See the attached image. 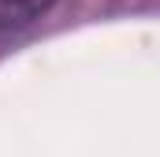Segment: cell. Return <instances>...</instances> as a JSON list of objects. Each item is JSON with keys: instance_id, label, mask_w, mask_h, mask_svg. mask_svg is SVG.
<instances>
[{"instance_id": "obj_1", "label": "cell", "mask_w": 160, "mask_h": 157, "mask_svg": "<svg viewBox=\"0 0 160 157\" xmlns=\"http://www.w3.org/2000/svg\"><path fill=\"white\" fill-rule=\"evenodd\" d=\"M52 4L56 0H0V30H15V26L34 23Z\"/></svg>"}]
</instances>
